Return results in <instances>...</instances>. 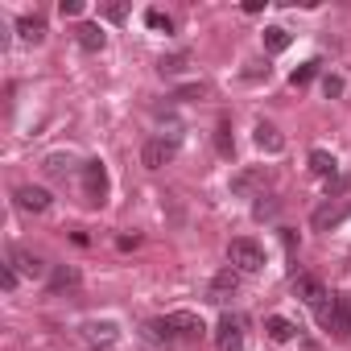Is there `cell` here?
Wrapping results in <instances>:
<instances>
[{
	"label": "cell",
	"instance_id": "obj_1",
	"mask_svg": "<svg viewBox=\"0 0 351 351\" xmlns=\"http://www.w3.org/2000/svg\"><path fill=\"white\" fill-rule=\"evenodd\" d=\"M318 318L335 339H351V293H335L330 306L318 310Z\"/></svg>",
	"mask_w": 351,
	"mask_h": 351
},
{
	"label": "cell",
	"instance_id": "obj_2",
	"mask_svg": "<svg viewBox=\"0 0 351 351\" xmlns=\"http://www.w3.org/2000/svg\"><path fill=\"white\" fill-rule=\"evenodd\" d=\"M228 261H232V269H240V273H261V269H265V248H261L256 240L240 236V240L228 244Z\"/></svg>",
	"mask_w": 351,
	"mask_h": 351
},
{
	"label": "cell",
	"instance_id": "obj_3",
	"mask_svg": "<svg viewBox=\"0 0 351 351\" xmlns=\"http://www.w3.org/2000/svg\"><path fill=\"white\" fill-rule=\"evenodd\" d=\"M161 326H165L173 339H203V335H207L203 318H199V314H191V310H173V314H165V318H161Z\"/></svg>",
	"mask_w": 351,
	"mask_h": 351
},
{
	"label": "cell",
	"instance_id": "obj_4",
	"mask_svg": "<svg viewBox=\"0 0 351 351\" xmlns=\"http://www.w3.org/2000/svg\"><path fill=\"white\" fill-rule=\"evenodd\" d=\"M173 157H178V141H173V136H153V141H145V149H141V165H145V169H161V165H169Z\"/></svg>",
	"mask_w": 351,
	"mask_h": 351
},
{
	"label": "cell",
	"instance_id": "obj_5",
	"mask_svg": "<svg viewBox=\"0 0 351 351\" xmlns=\"http://www.w3.org/2000/svg\"><path fill=\"white\" fill-rule=\"evenodd\" d=\"M83 195L91 207H99L108 199V169L104 161H83Z\"/></svg>",
	"mask_w": 351,
	"mask_h": 351
},
{
	"label": "cell",
	"instance_id": "obj_6",
	"mask_svg": "<svg viewBox=\"0 0 351 351\" xmlns=\"http://www.w3.org/2000/svg\"><path fill=\"white\" fill-rule=\"evenodd\" d=\"M269 165H248V169H240L236 178H232V195L236 199H248V195H256V191H265L269 186Z\"/></svg>",
	"mask_w": 351,
	"mask_h": 351
},
{
	"label": "cell",
	"instance_id": "obj_7",
	"mask_svg": "<svg viewBox=\"0 0 351 351\" xmlns=\"http://www.w3.org/2000/svg\"><path fill=\"white\" fill-rule=\"evenodd\" d=\"M236 289H240V269H219L215 277H211V285H207V302H215V306H228L232 298H236Z\"/></svg>",
	"mask_w": 351,
	"mask_h": 351
},
{
	"label": "cell",
	"instance_id": "obj_8",
	"mask_svg": "<svg viewBox=\"0 0 351 351\" xmlns=\"http://www.w3.org/2000/svg\"><path fill=\"white\" fill-rule=\"evenodd\" d=\"M215 351H244V322L236 314H223L215 326Z\"/></svg>",
	"mask_w": 351,
	"mask_h": 351
},
{
	"label": "cell",
	"instance_id": "obj_9",
	"mask_svg": "<svg viewBox=\"0 0 351 351\" xmlns=\"http://www.w3.org/2000/svg\"><path fill=\"white\" fill-rule=\"evenodd\" d=\"M293 293H298L306 306H314V310H322V306H326V298H330V293H326V285H322L318 277H310V273L293 277Z\"/></svg>",
	"mask_w": 351,
	"mask_h": 351
},
{
	"label": "cell",
	"instance_id": "obj_10",
	"mask_svg": "<svg viewBox=\"0 0 351 351\" xmlns=\"http://www.w3.org/2000/svg\"><path fill=\"white\" fill-rule=\"evenodd\" d=\"M9 265H13V269H17L21 277H34V281L50 273V265H46L42 256H34L29 248H13V252H9Z\"/></svg>",
	"mask_w": 351,
	"mask_h": 351
},
{
	"label": "cell",
	"instance_id": "obj_11",
	"mask_svg": "<svg viewBox=\"0 0 351 351\" xmlns=\"http://www.w3.org/2000/svg\"><path fill=\"white\" fill-rule=\"evenodd\" d=\"M17 207H21V211H46V207H50V191H42V186H21V191H17Z\"/></svg>",
	"mask_w": 351,
	"mask_h": 351
},
{
	"label": "cell",
	"instance_id": "obj_12",
	"mask_svg": "<svg viewBox=\"0 0 351 351\" xmlns=\"http://www.w3.org/2000/svg\"><path fill=\"white\" fill-rule=\"evenodd\" d=\"M75 42H79L87 54H99L108 38H104V29H99V25H91V21H87V25H79V29H75Z\"/></svg>",
	"mask_w": 351,
	"mask_h": 351
},
{
	"label": "cell",
	"instance_id": "obj_13",
	"mask_svg": "<svg viewBox=\"0 0 351 351\" xmlns=\"http://www.w3.org/2000/svg\"><path fill=\"white\" fill-rule=\"evenodd\" d=\"M83 335H87L91 347H112L116 343V322H87Z\"/></svg>",
	"mask_w": 351,
	"mask_h": 351
},
{
	"label": "cell",
	"instance_id": "obj_14",
	"mask_svg": "<svg viewBox=\"0 0 351 351\" xmlns=\"http://www.w3.org/2000/svg\"><path fill=\"white\" fill-rule=\"evenodd\" d=\"M256 145H261L265 153H281V149H285V136H281L269 120H261V124H256Z\"/></svg>",
	"mask_w": 351,
	"mask_h": 351
},
{
	"label": "cell",
	"instance_id": "obj_15",
	"mask_svg": "<svg viewBox=\"0 0 351 351\" xmlns=\"http://www.w3.org/2000/svg\"><path fill=\"white\" fill-rule=\"evenodd\" d=\"M75 285H79V269H75V265H54V269H50V289H54V293L75 289Z\"/></svg>",
	"mask_w": 351,
	"mask_h": 351
},
{
	"label": "cell",
	"instance_id": "obj_16",
	"mask_svg": "<svg viewBox=\"0 0 351 351\" xmlns=\"http://www.w3.org/2000/svg\"><path fill=\"white\" fill-rule=\"evenodd\" d=\"M347 215H351V207H330V203H326V207H318V211H314V228H318V232H326V228L343 223Z\"/></svg>",
	"mask_w": 351,
	"mask_h": 351
},
{
	"label": "cell",
	"instance_id": "obj_17",
	"mask_svg": "<svg viewBox=\"0 0 351 351\" xmlns=\"http://www.w3.org/2000/svg\"><path fill=\"white\" fill-rule=\"evenodd\" d=\"M265 330H269V339H273V343H289V339L298 335V326H293L289 318H281V314H273V318L265 322Z\"/></svg>",
	"mask_w": 351,
	"mask_h": 351
},
{
	"label": "cell",
	"instance_id": "obj_18",
	"mask_svg": "<svg viewBox=\"0 0 351 351\" xmlns=\"http://www.w3.org/2000/svg\"><path fill=\"white\" fill-rule=\"evenodd\" d=\"M17 34L38 46V42L46 38V21H42V17H21V21H17Z\"/></svg>",
	"mask_w": 351,
	"mask_h": 351
},
{
	"label": "cell",
	"instance_id": "obj_19",
	"mask_svg": "<svg viewBox=\"0 0 351 351\" xmlns=\"http://www.w3.org/2000/svg\"><path fill=\"white\" fill-rule=\"evenodd\" d=\"M289 42H293V38H289V29H281V25H269V29H265V50H269V54L289 50Z\"/></svg>",
	"mask_w": 351,
	"mask_h": 351
},
{
	"label": "cell",
	"instance_id": "obj_20",
	"mask_svg": "<svg viewBox=\"0 0 351 351\" xmlns=\"http://www.w3.org/2000/svg\"><path fill=\"white\" fill-rule=\"evenodd\" d=\"M310 169L318 173V178H335V157H330L326 149H314V153H310Z\"/></svg>",
	"mask_w": 351,
	"mask_h": 351
},
{
	"label": "cell",
	"instance_id": "obj_21",
	"mask_svg": "<svg viewBox=\"0 0 351 351\" xmlns=\"http://www.w3.org/2000/svg\"><path fill=\"white\" fill-rule=\"evenodd\" d=\"M71 165H75V161H71V157H66V153H50V157H46V161H42V169H46V173H50V178H62V173H66V169H71Z\"/></svg>",
	"mask_w": 351,
	"mask_h": 351
},
{
	"label": "cell",
	"instance_id": "obj_22",
	"mask_svg": "<svg viewBox=\"0 0 351 351\" xmlns=\"http://www.w3.org/2000/svg\"><path fill=\"white\" fill-rule=\"evenodd\" d=\"M215 149H219L223 157L236 153V141H232V124H228V120H219V128H215Z\"/></svg>",
	"mask_w": 351,
	"mask_h": 351
},
{
	"label": "cell",
	"instance_id": "obj_23",
	"mask_svg": "<svg viewBox=\"0 0 351 351\" xmlns=\"http://www.w3.org/2000/svg\"><path fill=\"white\" fill-rule=\"evenodd\" d=\"M157 71H161V75H169V79H173V75H182V71H186V54H169V58H161V66H157Z\"/></svg>",
	"mask_w": 351,
	"mask_h": 351
},
{
	"label": "cell",
	"instance_id": "obj_24",
	"mask_svg": "<svg viewBox=\"0 0 351 351\" xmlns=\"http://www.w3.org/2000/svg\"><path fill=\"white\" fill-rule=\"evenodd\" d=\"M314 75H318V62H302V66H298V71L289 75V83H293V87H306V83H310Z\"/></svg>",
	"mask_w": 351,
	"mask_h": 351
},
{
	"label": "cell",
	"instance_id": "obj_25",
	"mask_svg": "<svg viewBox=\"0 0 351 351\" xmlns=\"http://www.w3.org/2000/svg\"><path fill=\"white\" fill-rule=\"evenodd\" d=\"M145 21H149V29H161V34H169V29H173V21H169L161 9H149V13H145Z\"/></svg>",
	"mask_w": 351,
	"mask_h": 351
},
{
	"label": "cell",
	"instance_id": "obj_26",
	"mask_svg": "<svg viewBox=\"0 0 351 351\" xmlns=\"http://www.w3.org/2000/svg\"><path fill=\"white\" fill-rule=\"evenodd\" d=\"M322 91H326V99H339V95H343V79H339V75H326V79H322Z\"/></svg>",
	"mask_w": 351,
	"mask_h": 351
},
{
	"label": "cell",
	"instance_id": "obj_27",
	"mask_svg": "<svg viewBox=\"0 0 351 351\" xmlns=\"http://www.w3.org/2000/svg\"><path fill=\"white\" fill-rule=\"evenodd\" d=\"M17 277H21V273H17L13 265H5V269H0V285H5V289H17Z\"/></svg>",
	"mask_w": 351,
	"mask_h": 351
},
{
	"label": "cell",
	"instance_id": "obj_28",
	"mask_svg": "<svg viewBox=\"0 0 351 351\" xmlns=\"http://www.w3.org/2000/svg\"><path fill=\"white\" fill-rule=\"evenodd\" d=\"M124 13H128V5H120V0H116V5H104V17L108 21H124Z\"/></svg>",
	"mask_w": 351,
	"mask_h": 351
},
{
	"label": "cell",
	"instance_id": "obj_29",
	"mask_svg": "<svg viewBox=\"0 0 351 351\" xmlns=\"http://www.w3.org/2000/svg\"><path fill=\"white\" fill-rule=\"evenodd\" d=\"M58 13H62V17H79V13H83V0H62Z\"/></svg>",
	"mask_w": 351,
	"mask_h": 351
},
{
	"label": "cell",
	"instance_id": "obj_30",
	"mask_svg": "<svg viewBox=\"0 0 351 351\" xmlns=\"http://www.w3.org/2000/svg\"><path fill=\"white\" fill-rule=\"evenodd\" d=\"M203 95H207V87H203V83H195V87H182V91H178V99H203Z\"/></svg>",
	"mask_w": 351,
	"mask_h": 351
},
{
	"label": "cell",
	"instance_id": "obj_31",
	"mask_svg": "<svg viewBox=\"0 0 351 351\" xmlns=\"http://www.w3.org/2000/svg\"><path fill=\"white\" fill-rule=\"evenodd\" d=\"M252 215H256V219H269V215H277V203H273V199H269V203H256Z\"/></svg>",
	"mask_w": 351,
	"mask_h": 351
},
{
	"label": "cell",
	"instance_id": "obj_32",
	"mask_svg": "<svg viewBox=\"0 0 351 351\" xmlns=\"http://www.w3.org/2000/svg\"><path fill=\"white\" fill-rule=\"evenodd\" d=\"M91 351H112V347H91Z\"/></svg>",
	"mask_w": 351,
	"mask_h": 351
}]
</instances>
